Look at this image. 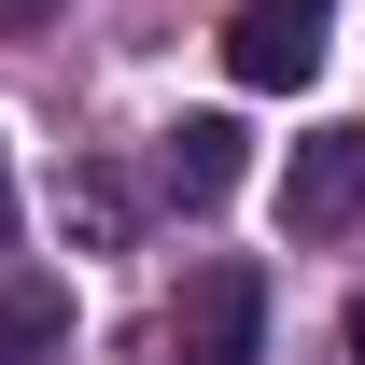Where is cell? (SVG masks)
Segmentation results:
<instances>
[{
  "instance_id": "cell-1",
  "label": "cell",
  "mask_w": 365,
  "mask_h": 365,
  "mask_svg": "<svg viewBox=\"0 0 365 365\" xmlns=\"http://www.w3.org/2000/svg\"><path fill=\"white\" fill-rule=\"evenodd\" d=\"M169 351H182V365H253V351H267V281L239 267V253H225V267H197V281H182V309H169Z\"/></svg>"
},
{
  "instance_id": "cell-2",
  "label": "cell",
  "mask_w": 365,
  "mask_h": 365,
  "mask_svg": "<svg viewBox=\"0 0 365 365\" xmlns=\"http://www.w3.org/2000/svg\"><path fill=\"white\" fill-rule=\"evenodd\" d=\"M323 29H337V0H239V14H225V71L281 98V85L323 71Z\"/></svg>"
},
{
  "instance_id": "cell-3",
  "label": "cell",
  "mask_w": 365,
  "mask_h": 365,
  "mask_svg": "<svg viewBox=\"0 0 365 365\" xmlns=\"http://www.w3.org/2000/svg\"><path fill=\"white\" fill-rule=\"evenodd\" d=\"M365 211V127H309L281 169V239H337Z\"/></svg>"
},
{
  "instance_id": "cell-4",
  "label": "cell",
  "mask_w": 365,
  "mask_h": 365,
  "mask_svg": "<svg viewBox=\"0 0 365 365\" xmlns=\"http://www.w3.org/2000/svg\"><path fill=\"white\" fill-rule=\"evenodd\" d=\"M155 182H169L182 211H211V197L239 182V127H225V113H182V127L155 140Z\"/></svg>"
},
{
  "instance_id": "cell-5",
  "label": "cell",
  "mask_w": 365,
  "mask_h": 365,
  "mask_svg": "<svg viewBox=\"0 0 365 365\" xmlns=\"http://www.w3.org/2000/svg\"><path fill=\"white\" fill-rule=\"evenodd\" d=\"M71 351V281H0V365H56Z\"/></svg>"
},
{
  "instance_id": "cell-6",
  "label": "cell",
  "mask_w": 365,
  "mask_h": 365,
  "mask_svg": "<svg viewBox=\"0 0 365 365\" xmlns=\"http://www.w3.org/2000/svg\"><path fill=\"white\" fill-rule=\"evenodd\" d=\"M0 239H14V155H0Z\"/></svg>"
},
{
  "instance_id": "cell-7",
  "label": "cell",
  "mask_w": 365,
  "mask_h": 365,
  "mask_svg": "<svg viewBox=\"0 0 365 365\" xmlns=\"http://www.w3.org/2000/svg\"><path fill=\"white\" fill-rule=\"evenodd\" d=\"M351 365H365V309H351Z\"/></svg>"
},
{
  "instance_id": "cell-8",
  "label": "cell",
  "mask_w": 365,
  "mask_h": 365,
  "mask_svg": "<svg viewBox=\"0 0 365 365\" xmlns=\"http://www.w3.org/2000/svg\"><path fill=\"white\" fill-rule=\"evenodd\" d=\"M14 14H43V0H14Z\"/></svg>"
}]
</instances>
